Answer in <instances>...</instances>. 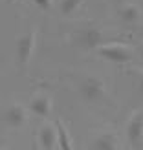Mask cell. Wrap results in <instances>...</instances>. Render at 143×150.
<instances>
[{
	"instance_id": "obj_8",
	"label": "cell",
	"mask_w": 143,
	"mask_h": 150,
	"mask_svg": "<svg viewBox=\"0 0 143 150\" xmlns=\"http://www.w3.org/2000/svg\"><path fill=\"white\" fill-rule=\"evenodd\" d=\"M39 145L44 150H53L57 146V126H55V123H44L39 128Z\"/></svg>"
},
{
	"instance_id": "obj_13",
	"label": "cell",
	"mask_w": 143,
	"mask_h": 150,
	"mask_svg": "<svg viewBox=\"0 0 143 150\" xmlns=\"http://www.w3.org/2000/svg\"><path fill=\"white\" fill-rule=\"evenodd\" d=\"M31 2L39 7V9H42V11H48L51 6H53V0H31Z\"/></svg>"
},
{
	"instance_id": "obj_17",
	"label": "cell",
	"mask_w": 143,
	"mask_h": 150,
	"mask_svg": "<svg viewBox=\"0 0 143 150\" xmlns=\"http://www.w3.org/2000/svg\"><path fill=\"white\" fill-rule=\"evenodd\" d=\"M0 150H11V148H0Z\"/></svg>"
},
{
	"instance_id": "obj_12",
	"label": "cell",
	"mask_w": 143,
	"mask_h": 150,
	"mask_svg": "<svg viewBox=\"0 0 143 150\" xmlns=\"http://www.w3.org/2000/svg\"><path fill=\"white\" fill-rule=\"evenodd\" d=\"M85 4V0H61L59 2V11L64 17H72L75 11H79V7Z\"/></svg>"
},
{
	"instance_id": "obj_2",
	"label": "cell",
	"mask_w": 143,
	"mask_h": 150,
	"mask_svg": "<svg viewBox=\"0 0 143 150\" xmlns=\"http://www.w3.org/2000/svg\"><path fill=\"white\" fill-rule=\"evenodd\" d=\"M97 55L108 62H116V64H127L134 59V51L130 46L127 44H119V42H112V44H103L95 50Z\"/></svg>"
},
{
	"instance_id": "obj_4",
	"label": "cell",
	"mask_w": 143,
	"mask_h": 150,
	"mask_svg": "<svg viewBox=\"0 0 143 150\" xmlns=\"http://www.w3.org/2000/svg\"><path fill=\"white\" fill-rule=\"evenodd\" d=\"M35 44H37V31H26L24 35L18 37L17 40V62L20 68H26V66L31 62L33 53H35Z\"/></svg>"
},
{
	"instance_id": "obj_14",
	"label": "cell",
	"mask_w": 143,
	"mask_h": 150,
	"mask_svg": "<svg viewBox=\"0 0 143 150\" xmlns=\"http://www.w3.org/2000/svg\"><path fill=\"white\" fill-rule=\"evenodd\" d=\"M139 81H138V88H139V92L143 93V70H139Z\"/></svg>"
},
{
	"instance_id": "obj_7",
	"label": "cell",
	"mask_w": 143,
	"mask_h": 150,
	"mask_svg": "<svg viewBox=\"0 0 143 150\" xmlns=\"http://www.w3.org/2000/svg\"><path fill=\"white\" fill-rule=\"evenodd\" d=\"M51 108H53V103H51V97L48 93L39 92V93H35L31 97V101H29V110H31L37 117L46 119L51 114Z\"/></svg>"
},
{
	"instance_id": "obj_10",
	"label": "cell",
	"mask_w": 143,
	"mask_h": 150,
	"mask_svg": "<svg viewBox=\"0 0 143 150\" xmlns=\"http://www.w3.org/2000/svg\"><path fill=\"white\" fill-rule=\"evenodd\" d=\"M117 15H119V18L123 20V24L132 26V24H138L139 22L141 11H139V7L136 4H123L117 9Z\"/></svg>"
},
{
	"instance_id": "obj_5",
	"label": "cell",
	"mask_w": 143,
	"mask_h": 150,
	"mask_svg": "<svg viewBox=\"0 0 143 150\" xmlns=\"http://www.w3.org/2000/svg\"><path fill=\"white\" fill-rule=\"evenodd\" d=\"M2 119L9 128H22L28 123V110L20 103H13L4 110Z\"/></svg>"
},
{
	"instance_id": "obj_16",
	"label": "cell",
	"mask_w": 143,
	"mask_h": 150,
	"mask_svg": "<svg viewBox=\"0 0 143 150\" xmlns=\"http://www.w3.org/2000/svg\"><path fill=\"white\" fill-rule=\"evenodd\" d=\"M6 2H7V4H15V2H17V0H6Z\"/></svg>"
},
{
	"instance_id": "obj_15",
	"label": "cell",
	"mask_w": 143,
	"mask_h": 150,
	"mask_svg": "<svg viewBox=\"0 0 143 150\" xmlns=\"http://www.w3.org/2000/svg\"><path fill=\"white\" fill-rule=\"evenodd\" d=\"M138 51H139V57H141V59H143V42H141V44H139V50H138Z\"/></svg>"
},
{
	"instance_id": "obj_1",
	"label": "cell",
	"mask_w": 143,
	"mask_h": 150,
	"mask_svg": "<svg viewBox=\"0 0 143 150\" xmlns=\"http://www.w3.org/2000/svg\"><path fill=\"white\" fill-rule=\"evenodd\" d=\"M79 95L85 103L97 104L107 99V84L101 77L95 75H86L79 82Z\"/></svg>"
},
{
	"instance_id": "obj_9",
	"label": "cell",
	"mask_w": 143,
	"mask_h": 150,
	"mask_svg": "<svg viewBox=\"0 0 143 150\" xmlns=\"http://www.w3.org/2000/svg\"><path fill=\"white\" fill-rule=\"evenodd\" d=\"M119 139L114 132H101L92 141V150H117Z\"/></svg>"
},
{
	"instance_id": "obj_3",
	"label": "cell",
	"mask_w": 143,
	"mask_h": 150,
	"mask_svg": "<svg viewBox=\"0 0 143 150\" xmlns=\"http://www.w3.org/2000/svg\"><path fill=\"white\" fill-rule=\"evenodd\" d=\"M75 44L81 48V50H97L99 46L105 44V33L101 28L97 26H85L81 28L77 35H75Z\"/></svg>"
},
{
	"instance_id": "obj_11",
	"label": "cell",
	"mask_w": 143,
	"mask_h": 150,
	"mask_svg": "<svg viewBox=\"0 0 143 150\" xmlns=\"http://www.w3.org/2000/svg\"><path fill=\"white\" fill-rule=\"evenodd\" d=\"M55 126H57V146L59 150H73V141H72V136L68 128L64 126L63 121H55Z\"/></svg>"
},
{
	"instance_id": "obj_6",
	"label": "cell",
	"mask_w": 143,
	"mask_h": 150,
	"mask_svg": "<svg viewBox=\"0 0 143 150\" xmlns=\"http://www.w3.org/2000/svg\"><path fill=\"white\" fill-rule=\"evenodd\" d=\"M125 134H127V139H129V143L132 146L141 145V141H143V112L141 110L132 112L129 123H127Z\"/></svg>"
}]
</instances>
